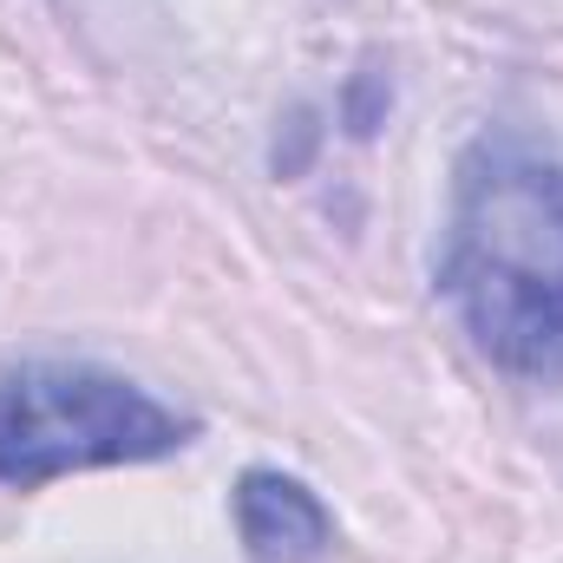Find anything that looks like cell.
I'll list each match as a JSON object with an SVG mask.
<instances>
[{
    "mask_svg": "<svg viewBox=\"0 0 563 563\" xmlns=\"http://www.w3.org/2000/svg\"><path fill=\"white\" fill-rule=\"evenodd\" d=\"M439 282L511 374H563V151L485 139L459 164Z\"/></svg>",
    "mask_w": 563,
    "mask_h": 563,
    "instance_id": "6da1fadb",
    "label": "cell"
},
{
    "mask_svg": "<svg viewBox=\"0 0 563 563\" xmlns=\"http://www.w3.org/2000/svg\"><path fill=\"white\" fill-rule=\"evenodd\" d=\"M236 531L250 563H321L334 544L328 505L282 472H243L236 485Z\"/></svg>",
    "mask_w": 563,
    "mask_h": 563,
    "instance_id": "3957f363",
    "label": "cell"
},
{
    "mask_svg": "<svg viewBox=\"0 0 563 563\" xmlns=\"http://www.w3.org/2000/svg\"><path fill=\"white\" fill-rule=\"evenodd\" d=\"M190 439V420L151 400L125 374L79 361H20L0 374V485L33 492L92 465L164 459Z\"/></svg>",
    "mask_w": 563,
    "mask_h": 563,
    "instance_id": "7a4b0ae2",
    "label": "cell"
}]
</instances>
